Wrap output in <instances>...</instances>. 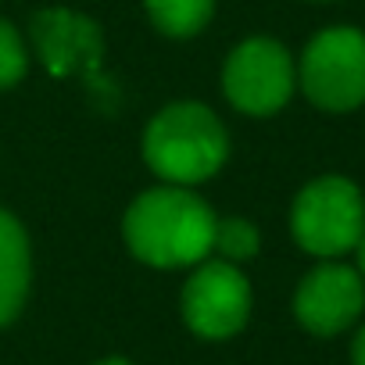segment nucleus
Here are the masks:
<instances>
[{
	"instance_id": "4468645a",
	"label": "nucleus",
	"mask_w": 365,
	"mask_h": 365,
	"mask_svg": "<svg viewBox=\"0 0 365 365\" xmlns=\"http://www.w3.org/2000/svg\"><path fill=\"white\" fill-rule=\"evenodd\" d=\"M354 255H358V276L365 279V237L354 244Z\"/></svg>"
},
{
	"instance_id": "1a4fd4ad",
	"label": "nucleus",
	"mask_w": 365,
	"mask_h": 365,
	"mask_svg": "<svg viewBox=\"0 0 365 365\" xmlns=\"http://www.w3.org/2000/svg\"><path fill=\"white\" fill-rule=\"evenodd\" d=\"M33 258H29V237L15 215L0 208V326H8L29 294Z\"/></svg>"
},
{
	"instance_id": "20e7f679",
	"label": "nucleus",
	"mask_w": 365,
	"mask_h": 365,
	"mask_svg": "<svg viewBox=\"0 0 365 365\" xmlns=\"http://www.w3.org/2000/svg\"><path fill=\"white\" fill-rule=\"evenodd\" d=\"M304 97L322 111H351L365 101V33L351 26L322 29L301 54Z\"/></svg>"
},
{
	"instance_id": "f03ea898",
	"label": "nucleus",
	"mask_w": 365,
	"mask_h": 365,
	"mask_svg": "<svg viewBox=\"0 0 365 365\" xmlns=\"http://www.w3.org/2000/svg\"><path fill=\"white\" fill-rule=\"evenodd\" d=\"M230 158V136L219 115L197 101L161 108L143 133V161L168 187H197Z\"/></svg>"
},
{
	"instance_id": "39448f33",
	"label": "nucleus",
	"mask_w": 365,
	"mask_h": 365,
	"mask_svg": "<svg viewBox=\"0 0 365 365\" xmlns=\"http://www.w3.org/2000/svg\"><path fill=\"white\" fill-rule=\"evenodd\" d=\"M294 79L297 72H294L290 51L276 40L255 36V40H244L226 58L222 93L237 111L265 118V115H276L290 101Z\"/></svg>"
},
{
	"instance_id": "ddd939ff",
	"label": "nucleus",
	"mask_w": 365,
	"mask_h": 365,
	"mask_svg": "<svg viewBox=\"0 0 365 365\" xmlns=\"http://www.w3.org/2000/svg\"><path fill=\"white\" fill-rule=\"evenodd\" d=\"M351 361H354V365H365V326L354 333V344H351Z\"/></svg>"
},
{
	"instance_id": "6e6552de",
	"label": "nucleus",
	"mask_w": 365,
	"mask_h": 365,
	"mask_svg": "<svg viewBox=\"0 0 365 365\" xmlns=\"http://www.w3.org/2000/svg\"><path fill=\"white\" fill-rule=\"evenodd\" d=\"M33 40L51 76H86L104 51L101 29L72 11H40L33 19Z\"/></svg>"
},
{
	"instance_id": "423d86ee",
	"label": "nucleus",
	"mask_w": 365,
	"mask_h": 365,
	"mask_svg": "<svg viewBox=\"0 0 365 365\" xmlns=\"http://www.w3.org/2000/svg\"><path fill=\"white\" fill-rule=\"evenodd\" d=\"M251 315V283L233 262H201L182 287V319L205 340H226Z\"/></svg>"
},
{
	"instance_id": "9d476101",
	"label": "nucleus",
	"mask_w": 365,
	"mask_h": 365,
	"mask_svg": "<svg viewBox=\"0 0 365 365\" xmlns=\"http://www.w3.org/2000/svg\"><path fill=\"white\" fill-rule=\"evenodd\" d=\"M143 4L158 33L175 40L197 36L215 15V0H143Z\"/></svg>"
},
{
	"instance_id": "f8f14e48",
	"label": "nucleus",
	"mask_w": 365,
	"mask_h": 365,
	"mask_svg": "<svg viewBox=\"0 0 365 365\" xmlns=\"http://www.w3.org/2000/svg\"><path fill=\"white\" fill-rule=\"evenodd\" d=\"M29 68V58H26V43H22V33L0 19V90H11Z\"/></svg>"
},
{
	"instance_id": "0eeeda50",
	"label": "nucleus",
	"mask_w": 365,
	"mask_h": 365,
	"mask_svg": "<svg viewBox=\"0 0 365 365\" xmlns=\"http://www.w3.org/2000/svg\"><path fill=\"white\" fill-rule=\"evenodd\" d=\"M365 308V279L358 269L340 262H322L312 269L297 294H294V315L297 322L315 336H333L347 329Z\"/></svg>"
},
{
	"instance_id": "7ed1b4c3",
	"label": "nucleus",
	"mask_w": 365,
	"mask_h": 365,
	"mask_svg": "<svg viewBox=\"0 0 365 365\" xmlns=\"http://www.w3.org/2000/svg\"><path fill=\"white\" fill-rule=\"evenodd\" d=\"M294 240L315 258H336L354 251L365 237L361 190L344 175H322L297 194L290 212Z\"/></svg>"
},
{
	"instance_id": "9b49d317",
	"label": "nucleus",
	"mask_w": 365,
	"mask_h": 365,
	"mask_svg": "<svg viewBox=\"0 0 365 365\" xmlns=\"http://www.w3.org/2000/svg\"><path fill=\"white\" fill-rule=\"evenodd\" d=\"M258 230L247 219H219L215 222V251L222 255V262H247L258 255Z\"/></svg>"
},
{
	"instance_id": "2eb2a0df",
	"label": "nucleus",
	"mask_w": 365,
	"mask_h": 365,
	"mask_svg": "<svg viewBox=\"0 0 365 365\" xmlns=\"http://www.w3.org/2000/svg\"><path fill=\"white\" fill-rule=\"evenodd\" d=\"M97 365H133V361H125V358H104V361H97Z\"/></svg>"
},
{
	"instance_id": "f257e3e1",
	"label": "nucleus",
	"mask_w": 365,
	"mask_h": 365,
	"mask_svg": "<svg viewBox=\"0 0 365 365\" xmlns=\"http://www.w3.org/2000/svg\"><path fill=\"white\" fill-rule=\"evenodd\" d=\"M215 212L187 187L140 194L122 222L133 258L150 269H190L215 251Z\"/></svg>"
}]
</instances>
